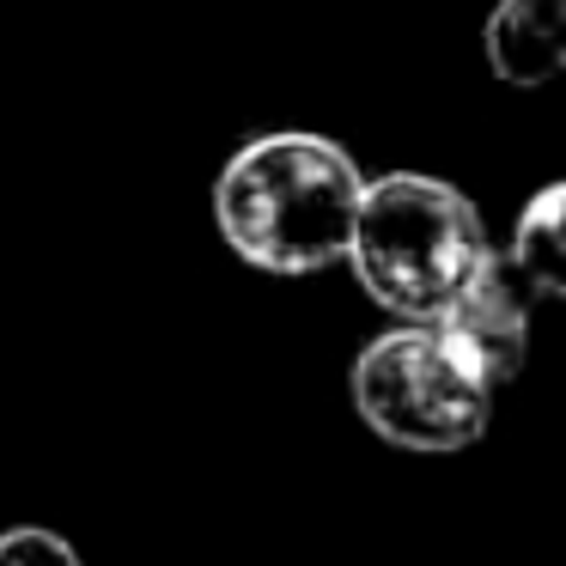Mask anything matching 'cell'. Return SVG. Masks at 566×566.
<instances>
[{
    "label": "cell",
    "mask_w": 566,
    "mask_h": 566,
    "mask_svg": "<svg viewBox=\"0 0 566 566\" xmlns=\"http://www.w3.org/2000/svg\"><path fill=\"white\" fill-rule=\"evenodd\" d=\"M366 171L329 135L281 128L226 159L213 184V226L226 250L262 274H317L347 256Z\"/></svg>",
    "instance_id": "obj_1"
},
{
    "label": "cell",
    "mask_w": 566,
    "mask_h": 566,
    "mask_svg": "<svg viewBox=\"0 0 566 566\" xmlns=\"http://www.w3.org/2000/svg\"><path fill=\"white\" fill-rule=\"evenodd\" d=\"M500 256L481 208L444 177L390 171L366 177V196L347 238V269L378 311L396 323H439L481 269Z\"/></svg>",
    "instance_id": "obj_2"
},
{
    "label": "cell",
    "mask_w": 566,
    "mask_h": 566,
    "mask_svg": "<svg viewBox=\"0 0 566 566\" xmlns=\"http://www.w3.org/2000/svg\"><path fill=\"white\" fill-rule=\"evenodd\" d=\"M354 415L396 451H469L493 420V384L439 323H396L354 359Z\"/></svg>",
    "instance_id": "obj_3"
},
{
    "label": "cell",
    "mask_w": 566,
    "mask_h": 566,
    "mask_svg": "<svg viewBox=\"0 0 566 566\" xmlns=\"http://www.w3.org/2000/svg\"><path fill=\"white\" fill-rule=\"evenodd\" d=\"M530 305H536V298H530L524 286L512 281V269L493 256L488 269H481V281L439 317V329L451 335V342L481 366V378L500 390V384H512L517 371H524V354H530Z\"/></svg>",
    "instance_id": "obj_4"
},
{
    "label": "cell",
    "mask_w": 566,
    "mask_h": 566,
    "mask_svg": "<svg viewBox=\"0 0 566 566\" xmlns=\"http://www.w3.org/2000/svg\"><path fill=\"white\" fill-rule=\"evenodd\" d=\"M488 67L505 86H548L566 67V0H493Z\"/></svg>",
    "instance_id": "obj_5"
},
{
    "label": "cell",
    "mask_w": 566,
    "mask_h": 566,
    "mask_svg": "<svg viewBox=\"0 0 566 566\" xmlns=\"http://www.w3.org/2000/svg\"><path fill=\"white\" fill-rule=\"evenodd\" d=\"M500 262L530 298L566 293V184H548L524 201V213L512 226V250Z\"/></svg>",
    "instance_id": "obj_6"
},
{
    "label": "cell",
    "mask_w": 566,
    "mask_h": 566,
    "mask_svg": "<svg viewBox=\"0 0 566 566\" xmlns=\"http://www.w3.org/2000/svg\"><path fill=\"white\" fill-rule=\"evenodd\" d=\"M0 566H86V560H80V548L67 536H55V530L13 524V530H0Z\"/></svg>",
    "instance_id": "obj_7"
}]
</instances>
